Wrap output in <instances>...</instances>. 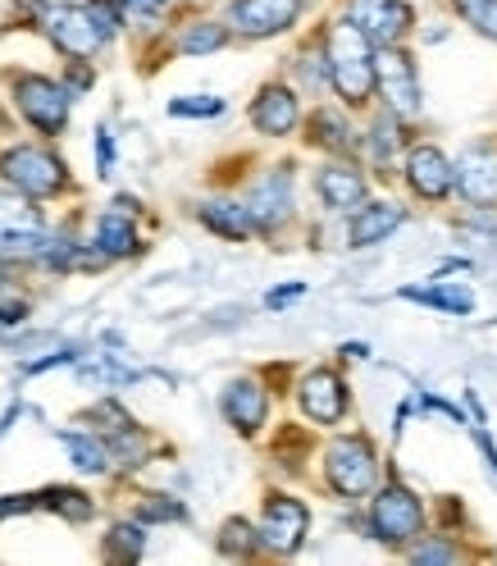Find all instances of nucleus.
<instances>
[{
    "instance_id": "f3484780",
    "label": "nucleus",
    "mask_w": 497,
    "mask_h": 566,
    "mask_svg": "<svg viewBox=\"0 0 497 566\" xmlns=\"http://www.w3.org/2000/svg\"><path fill=\"white\" fill-rule=\"evenodd\" d=\"M297 96L288 92V87H265L261 96H256V105H252V124H256V133H265V137H283V133H293L297 128Z\"/></svg>"
},
{
    "instance_id": "9b49d317",
    "label": "nucleus",
    "mask_w": 497,
    "mask_h": 566,
    "mask_svg": "<svg viewBox=\"0 0 497 566\" xmlns=\"http://www.w3.org/2000/svg\"><path fill=\"white\" fill-rule=\"evenodd\" d=\"M306 525H310V512L306 503L288 499V493H274L265 503V521H261V544L274 548V553H297L302 539H306Z\"/></svg>"
},
{
    "instance_id": "aec40b11",
    "label": "nucleus",
    "mask_w": 497,
    "mask_h": 566,
    "mask_svg": "<svg viewBox=\"0 0 497 566\" xmlns=\"http://www.w3.org/2000/svg\"><path fill=\"white\" fill-rule=\"evenodd\" d=\"M96 252L105 261H119V256L137 252V233L128 224V210H110V216H101V224H96Z\"/></svg>"
},
{
    "instance_id": "473e14b6",
    "label": "nucleus",
    "mask_w": 497,
    "mask_h": 566,
    "mask_svg": "<svg viewBox=\"0 0 497 566\" xmlns=\"http://www.w3.org/2000/svg\"><path fill=\"white\" fill-rule=\"evenodd\" d=\"M169 111H173V115H220V111H224V101H220V96H201V101H173Z\"/></svg>"
},
{
    "instance_id": "412c9836",
    "label": "nucleus",
    "mask_w": 497,
    "mask_h": 566,
    "mask_svg": "<svg viewBox=\"0 0 497 566\" xmlns=\"http://www.w3.org/2000/svg\"><path fill=\"white\" fill-rule=\"evenodd\" d=\"M201 224L210 233H220V238H233V242H242L246 233L256 229L252 216H246V206H237V201H205L201 206Z\"/></svg>"
},
{
    "instance_id": "5701e85b",
    "label": "nucleus",
    "mask_w": 497,
    "mask_h": 566,
    "mask_svg": "<svg viewBox=\"0 0 497 566\" xmlns=\"http://www.w3.org/2000/svg\"><path fill=\"white\" fill-rule=\"evenodd\" d=\"M60 443L68 448V457H74V467H78V471L101 475L105 467H110V452H105V443H96L92 434H60Z\"/></svg>"
},
{
    "instance_id": "b1692460",
    "label": "nucleus",
    "mask_w": 497,
    "mask_h": 566,
    "mask_svg": "<svg viewBox=\"0 0 497 566\" xmlns=\"http://www.w3.org/2000/svg\"><path fill=\"white\" fill-rule=\"evenodd\" d=\"M38 503L60 512L64 521H92V499L78 489H46V493H38Z\"/></svg>"
},
{
    "instance_id": "2eb2a0df",
    "label": "nucleus",
    "mask_w": 497,
    "mask_h": 566,
    "mask_svg": "<svg viewBox=\"0 0 497 566\" xmlns=\"http://www.w3.org/2000/svg\"><path fill=\"white\" fill-rule=\"evenodd\" d=\"M406 179L424 201H443L452 192V160L438 147H415L406 156Z\"/></svg>"
},
{
    "instance_id": "2f4dec72",
    "label": "nucleus",
    "mask_w": 497,
    "mask_h": 566,
    "mask_svg": "<svg viewBox=\"0 0 497 566\" xmlns=\"http://www.w3.org/2000/svg\"><path fill=\"white\" fill-rule=\"evenodd\" d=\"M188 512L179 503H169V499H147L141 503V521H183Z\"/></svg>"
},
{
    "instance_id": "72a5a7b5",
    "label": "nucleus",
    "mask_w": 497,
    "mask_h": 566,
    "mask_svg": "<svg viewBox=\"0 0 497 566\" xmlns=\"http://www.w3.org/2000/svg\"><path fill=\"white\" fill-rule=\"evenodd\" d=\"M96 160H101V174H110L115 169V142H110V133H96Z\"/></svg>"
},
{
    "instance_id": "20e7f679",
    "label": "nucleus",
    "mask_w": 497,
    "mask_h": 566,
    "mask_svg": "<svg viewBox=\"0 0 497 566\" xmlns=\"http://www.w3.org/2000/svg\"><path fill=\"white\" fill-rule=\"evenodd\" d=\"M374 83H379V92H383V101H388V111L393 115H420V105H424L420 78H415L411 55L398 51V42L374 51Z\"/></svg>"
},
{
    "instance_id": "f704fd0d",
    "label": "nucleus",
    "mask_w": 497,
    "mask_h": 566,
    "mask_svg": "<svg viewBox=\"0 0 497 566\" xmlns=\"http://www.w3.org/2000/svg\"><path fill=\"white\" fill-rule=\"evenodd\" d=\"M411 557H415V562H452L456 553H452V548H443V544H420Z\"/></svg>"
},
{
    "instance_id": "0eeeda50",
    "label": "nucleus",
    "mask_w": 497,
    "mask_h": 566,
    "mask_svg": "<svg viewBox=\"0 0 497 566\" xmlns=\"http://www.w3.org/2000/svg\"><path fill=\"white\" fill-rule=\"evenodd\" d=\"M14 101H19V111L32 128H42V133H60L68 124V92L51 78H19L14 83Z\"/></svg>"
},
{
    "instance_id": "1a4fd4ad",
    "label": "nucleus",
    "mask_w": 497,
    "mask_h": 566,
    "mask_svg": "<svg viewBox=\"0 0 497 566\" xmlns=\"http://www.w3.org/2000/svg\"><path fill=\"white\" fill-rule=\"evenodd\" d=\"M411 6H402V0H351L347 6V23H357L370 42L379 46H393L402 42L411 32Z\"/></svg>"
},
{
    "instance_id": "cd10ccee",
    "label": "nucleus",
    "mask_w": 497,
    "mask_h": 566,
    "mask_svg": "<svg viewBox=\"0 0 497 566\" xmlns=\"http://www.w3.org/2000/svg\"><path fill=\"white\" fill-rule=\"evenodd\" d=\"M456 10L466 14L484 38H493L497 42V0H456Z\"/></svg>"
},
{
    "instance_id": "39448f33",
    "label": "nucleus",
    "mask_w": 497,
    "mask_h": 566,
    "mask_svg": "<svg viewBox=\"0 0 497 566\" xmlns=\"http://www.w3.org/2000/svg\"><path fill=\"white\" fill-rule=\"evenodd\" d=\"M370 521H374V539H383V544H406L411 535H420L424 507H420V499H415L411 489L388 484V489L374 493Z\"/></svg>"
},
{
    "instance_id": "9d476101",
    "label": "nucleus",
    "mask_w": 497,
    "mask_h": 566,
    "mask_svg": "<svg viewBox=\"0 0 497 566\" xmlns=\"http://www.w3.org/2000/svg\"><path fill=\"white\" fill-rule=\"evenodd\" d=\"M42 19H46L51 42H55L64 55H78V60H87L92 51H101V46H105V32L92 23L87 6H51Z\"/></svg>"
},
{
    "instance_id": "6e6552de",
    "label": "nucleus",
    "mask_w": 497,
    "mask_h": 566,
    "mask_svg": "<svg viewBox=\"0 0 497 566\" xmlns=\"http://www.w3.org/2000/svg\"><path fill=\"white\" fill-rule=\"evenodd\" d=\"M452 179L466 201L497 206V142H475V147L461 151V160L452 165Z\"/></svg>"
},
{
    "instance_id": "a211bd4d",
    "label": "nucleus",
    "mask_w": 497,
    "mask_h": 566,
    "mask_svg": "<svg viewBox=\"0 0 497 566\" xmlns=\"http://www.w3.org/2000/svg\"><path fill=\"white\" fill-rule=\"evenodd\" d=\"M315 188H319V197H325L329 210H357L366 201V179L351 165H325Z\"/></svg>"
},
{
    "instance_id": "7ed1b4c3",
    "label": "nucleus",
    "mask_w": 497,
    "mask_h": 566,
    "mask_svg": "<svg viewBox=\"0 0 497 566\" xmlns=\"http://www.w3.org/2000/svg\"><path fill=\"white\" fill-rule=\"evenodd\" d=\"M0 179L23 197H51L64 188V165L42 147H14L0 156Z\"/></svg>"
},
{
    "instance_id": "f03ea898",
    "label": "nucleus",
    "mask_w": 497,
    "mask_h": 566,
    "mask_svg": "<svg viewBox=\"0 0 497 566\" xmlns=\"http://www.w3.org/2000/svg\"><path fill=\"white\" fill-rule=\"evenodd\" d=\"M325 471H329V484L342 493V499H361V493H370L374 480H379V457H374L370 439L351 434V439H338L329 448Z\"/></svg>"
},
{
    "instance_id": "6ab92c4d",
    "label": "nucleus",
    "mask_w": 497,
    "mask_h": 566,
    "mask_svg": "<svg viewBox=\"0 0 497 566\" xmlns=\"http://www.w3.org/2000/svg\"><path fill=\"white\" fill-rule=\"evenodd\" d=\"M398 224H402V206H393V201L366 206L361 201L357 220H351V247H374V242H383L388 233H393Z\"/></svg>"
},
{
    "instance_id": "423d86ee",
    "label": "nucleus",
    "mask_w": 497,
    "mask_h": 566,
    "mask_svg": "<svg viewBox=\"0 0 497 566\" xmlns=\"http://www.w3.org/2000/svg\"><path fill=\"white\" fill-rule=\"evenodd\" d=\"M0 252L6 256H42L46 252V224L38 206L23 197H0Z\"/></svg>"
},
{
    "instance_id": "a878e982",
    "label": "nucleus",
    "mask_w": 497,
    "mask_h": 566,
    "mask_svg": "<svg viewBox=\"0 0 497 566\" xmlns=\"http://www.w3.org/2000/svg\"><path fill=\"white\" fill-rule=\"evenodd\" d=\"M224 42H229L224 23H188V32L179 38V51H188V55H210V51H220Z\"/></svg>"
},
{
    "instance_id": "4468645a",
    "label": "nucleus",
    "mask_w": 497,
    "mask_h": 566,
    "mask_svg": "<svg viewBox=\"0 0 497 566\" xmlns=\"http://www.w3.org/2000/svg\"><path fill=\"white\" fill-rule=\"evenodd\" d=\"M302 411L319 424H338L347 411V388L334 370H310L302 379Z\"/></svg>"
},
{
    "instance_id": "4be33fe9",
    "label": "nucleus",
    "mask_w": 497,
    "mask_h": 566,
    "mask_svg": "<svg viewBox=\"0 0 497 566\" xmlns=\"http://www.w3.org/2000/svg\"><path fill=\"white\" fill-rule=\"evenodd\" d=\"M310 142L315 147H329V151H347L357 137H351V128L338 111H315L310 115Z\"/></svg>"
},
{
    "instance_id": "dca6fc26",
    "label": "nucleus",
    "mask_w": 497,
    "mask_h": 566,
    "mask_svg": "<svg viewBox=\"0 0 497 566\" xmlns=\"http://www.w3.org/2000/svg\"><path fill=\"white\" fill-rule=\"evenodd\" d=\"M265 411H269V398H265V388L256 379H237L229 384V394H224V416L233 430L242 434H256L261 424H265Z\"/></svg>"
},
{
    "instance_id": "7c9ffc66",
    "label": "nucleus",
    "mask_w": 497,
    "mask_h": 566,
    "mask_svg": "<svg viewBox=\"0 0 497 566\" xmlns=\"http://www.w3.org/2000/svg\"><path fill=\"white\" fill-rule=\"evenodd\" d=\"M87 14H92V23L105 32V42H110V38H115V28H119V6H115V0H92Z\"/></svg>"
},
{
    "instance_id": "4c0bfd02",
    "label": "nucleus",
    "mask_w": 497,
    "mask_h": 566,
    "mask_svg": "<svg viewBox=\"0 0 497 566\" xmlns=\"http://www.w3.org/2000/svg\"><path fill=\"white\" fill-rule=\"evenodd\" d=\"M119 6H124L128 14H137V19H151V14L165 6V0H119Z\"/></svg>"
},
{
    "instance_id": "ddd939ff",
    "label": "nucleus",
    "mask_w": 497,
    "mask_h": 566,
    "mask_svg": "<svg viewBox=\"0 0 497 566\" xmlns=\"http://www.w3.org/2000/svg\"><path fill=\"white\" fill-rule=\"evenodd\" d=\"M246 216H252V224H261V229H278L293 216V174H288V165L269 169L265 179L252 188V197H246Z\"/></svg>"
},
{
    "instance_id": "c85d7f7f",
    "label": "nucleus",
    "mask_w": 497,
    "mask_h": 566,
    "mask_svg": "<svg viewBox=\"0 0 497 566\" xmlns=\"http://www.w3.org/2000/svg\"><path fill=\"white\" fill-rule=\"evenodd\" d=\"M256 544H261V535H252V525H246V521H229L224 525V539H220V548L233 557H246V553H256Z\"/></svg>"
},
{
    "instance_id": "f257e3e1",
    "label": "nucleus",
    "mask_w": 497,
    "mask_h": 566,
    "mask_svg": "<svg viewBox=\"0 0 497 566\" xmlns=\"http://www.w3.org/2000/svg\"><path fill=\"white\" fill-rule=\"evenodd\" d=\"M325 64H329V83L338 87V96L347 105H366L370 101V87H374V46H370V38L357 23L342 19L329 32Z\"/></svg>"
},
{
    "instance_id": "c9c22d12",
    "label": "nucleus",
    "mask_w": 497,
    "mask_h": 566,
    "mask_svg": "<svg viewBox=\"0 0 497 566\" xmlns=\"http://www.w3.org/2000/svg\"><path fill=\"white\" fill-rule=\"evenodd\" d=\"M23 315H28V302H0V329H6V325H19Z\"/></svg>"
},
{
    "instance_id": "c756f323",
    "label": "nucleus",
    "mask_w": 497,
    "mask_h": 566,
    "mask_svg": "<svg viewBox=\"0 0 497 566\" xmlns=\"http://www.w3.org/2000/svg\"><path fill=\"white\" fill-rule=\"evenodd\" d=\"M370 142H374V156H379V160H393V151H398V119H393V115H379Z\"/></svg>"
},
{
    "instance_id": "bb28decb",
    "label": "nucleus",
    "mask_w": 497,
    "mask_h": 566,
    "mask_svg": "<svg viewBox=\"0 0 497 566\" xmlns=\"http://www.w3.org/2000/svg\"><path fill=\"white\" fill-rule=\"evenodd\" d=\"M141 530L137 525H115L110 530V539H105V557H115V562H133V557H141Z\"/></svg>"
},
{
    "instance_id": "e433bc0d",
    "label": "nucleus",
    "mask_w": 497,
    "mask_h": 566,
    "mask_svg": "<svg viewBox=\"0 0 497 566\" xmlns=\"http://www.w3.org/2000/svg\"><path fill=\"white\" fill-rule=\"evenodd\" d=\"M302 293H306V289H302V283H288V289H274V293H269L265 302H269V306L278 311V306H288V302H297Z\"/></svg>"
},
{
    "instance_id": "393cba45",
    "label": "nucleus",
    "mask_w": 497,
    "mask_h": 566,
    "mask_svg": "<svg viewBox=\"0 0 497 566\" xmlns=\"http://www.w3.org/2000/svg\"><path fill=\"white\" fill-rule=\"evenodd\" d=\"M402 297L424 302V306H438V311H452V315H470L475 311V297L466 289H406Z\"/></svg>"
},
{
    "instance_id": "f8f14e48",
    "label": "nucleus",
    "mask_w": 497,
    "mask_h": 566,
    "mask_svg": "<svg viewBox=\"0 0 497 566\" xmlns=\"http://www.w3.org/2000/svg\"><path fill=\"white\" fill-rule=\"evenodd\" d=\"M302 14V0H233L229 23L246 38H274V32L293 28Z\"/></svg>"
}]
</instances>
